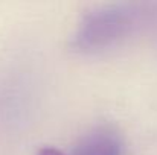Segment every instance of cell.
Segmentation results:
<instances>
[{"instance_id":"obj_1","label":"cell","mask_w":157,"mask_h":155,"mask_svg":"<svg viewBox=\"0 0 157 155\" xmlns=\"http://www.w3.org/2000/svg\"><path fill=\"white\" fill-rule=\"evenodd\" d=\"M131 12L122 6H104L89 12L79 23L73 49L82 53H96L114 46L130 29Z\"/></svg>"},{"instance_id":"obj_2","label":"cell","mask_w":157,"mask_h":155,"mask_svg":"<svg viewBox=\"0 0 157 155\" xmlns=\"http://www.w3.org/2000/svg\"><path fill=\"white\" fill-rule=\"evenodd\" d=\"M73 155H122V142L114 131L96 128L76 143Z\"/></svg>"},{"instance_id":"obj_3","label":"cell","mask_w":157,"mask_h":155,"mask_svg":"<svg viewBox=\"0 0 157 155\" xmlns=\"http://www.w3.org/2000/svg\"><path fill=\"white\" fill-rule=\"evenodd\" d=\"M38 155H64L63 152H59L58 149H55V148H43Z\"/></svg>"}]
</instances>
